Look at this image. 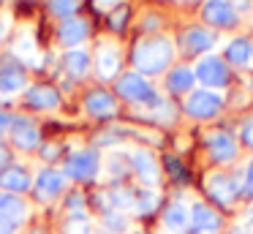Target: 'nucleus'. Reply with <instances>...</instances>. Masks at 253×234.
Masks as SVG:
<instances>
[{
	"mask_svg": "<svg viewBox=\"0 0 253 234\" xmlns=\"http://www.w3.org/2000/svg\"><path fill=\"white\" fill-rule=\"evenodd\" d=\"M171 57H174V47L164 36L142 38L133 47V65L139 74H161L171 63Z\"/></svg>",
	"mask_w": 253,
	"mask_h": 234,
	"instance_id": "obj_1",
	"label": "nucleus"
},
{
	"mask_svg": "<svg viewBox=\"0 0 253 234\" xmlns=\"http://www.w3.org/2000/svg\"><path fill=\"white\" fill-rule=\"evenodd\" d=\"M117 93H120L126 101H133V103H158V95H155L153 85H150L139 71L123 74L120 79H117Z\"/></svg>",
	"mask_w": 253,
	"mask_h": 234,
	"instance_id": "obj_2",
	"label": "nucleus"
},
{
	"mask_svg": "<svg viewBox=\"0 0 253 234\" xmlns=\"http://www.w3.org/2000/svg\"><path fill=\"white\" fill-rule=\"evenodd\" d=\"M98 169H101V161H98V152L95 150H79V152H71L66 158V174L74 180H95L98 177Z\"/></svg>",
	"mask_w": 253,
	"mask_h": 234,
	"instance_id": "obj_3",
	"label": "nucleus"
},
{
	"mask_svg": "<svg viewBox=\"0 0 253 234\" xmlns=\"http://www.w3.org/2000/svg\"><path fill=\"white\" fill-rule=\"evenodd\" d=\"M220 106H223V98H220L215 90H207V87L191 93L188 101H185V112L191 114V117H199V120L215 117V114L220 112Z\"/></svg>",
	"mask_w": 253,
	"mask_h": 234,
	"instance_id": "obj_4",
	"label": "nucleus"
},
{
	"mask_svg": "<svg viewBox=\"0 0 253 234\" xmlns=\"http://www.w3.org/2000/svg\"><path fill=\"white\" fill-rule=\"evenodd\" d=\"M202 16H204V22L212 25V27H234L237 22H240L237 8L229 0H207V3L202 5Z\"/></svg>",
	"mask_w": 253,
	"mask_h": 234,
	"instance_id": "obj_5",
	"label": "nucleus"
},
{
	"mask_svg": "<svg viewBox=\"0 0 253 234\" xmlns=\"http://www.w3.org/2000/svg\"><path fill=\"white\" fill-rule=\"evenodd\" d=\"M196 79L202 82L207 90H215V87H223L229 82V68L220 57H204L202 63L196 65Z\"/></svg>",
	"mask_w": 253,
	"mask_h": 234,
	"instance_id": "obj_6",
	"label": "nucleus"
},
{
	"mask_svg": "<svg viewBox=\"0 0 253 234\" xmlns=\"http://www.w3.org/2000/svg\"><path fill=\"white\" fill-rule=\"evenodd\" d=\"M63 188H66V174L57 172V169H44V172L36 177V183H33L36 199H41V201L57 199V196L63 193Z\"/></svg>",
	"mask_w": 253,
	"mask_h": 234,
	"instance_id": "obj_7",
	"label": "nucleus"
},
{
	"mask_svg": "<svg viewBox=\"0 0 253 234\" xmlns=\"http://www.w3.org/2000/svg\"><path fill=\"white\" fill-rule=\"evenodd\" d=\"M204 144L210 150V158L218 163H226V161H234L237 158V141L229 131H212V134H207Z\"/></svg>",
	"mask_w": 253,
	"mask_h": 234,
	"instance_id": "obj_8",
	"label": "nucleus"
},
{
	"mask_svg": "<svg viewBox=\"0 0 253 234\" xmlns=\"http://www.w3.org/2000/svg\"><path fill=\"white\" fill-rule=\"evenodd\" d=\"M207 193L212 196L218 204H234L237 193H240V185H237V180L231 177V174H212V177H207Z\"/></svg>",
	"mask_w": 253,
	"mask_h": 234,
	"instance_id": "obj_9",
	"label": "nucleus"
},
{
	"mask_svg": "<svg viewBox=\"0 0 253 234\" xmlns=\"http://www.w3.org/2000/svg\"><path fill=\"white\" fill-rule=\"evenodd\" d=\"M131 166L133 172H136V177L142 180L144 185H155L161 180V169H158V161H155V155L150 150H133L131 152Z\"/></svg>",
	"mask_w": 253,
	"mask_h": 234,
	"instance_id": "obj_10",
	"label": "nucleus"
},
{
	"mask_svg": "<svg viewBox=\"0 0 253 234\" xmlns=\"http://www.w3.org/2000/svg\"><path fill=\"white\" fill-rule=\"evenodd\" d=\"M25 65L17 60H6L0 65V95H14L25 87Z\"/></svg>",
	"mask_w": 253,
	"mask_h": 234,
	"instance_id": "obj_11",
	"label": "nucleus"
},
{
	"mask_svg": "<svg viewBox=\"0 0 253 234\" xmlns=\"http://www.w3.org/2000/svg\"><path fill=\"white\" fill-rule=\"evenodd\" d=\"M84 109H87V114H93V117L106 120V117H115L117 114V101H115V95H109L106 90H90L87 95H84Z\"/></svg>",
	"mask_w": 253,
	"mask_h": 234,
	"instance_id": "obj_12",
	"label": "nucleus"
},
{
	"mask_svg": "<svg viewBox=\"0 0 253 234\" xmlns=\"http://www.w3.org/2000/svg\"><path fill=\"white\" fill-rule=\"evenodd\" d=\"M215 44V33H210L207 27H188L180 38V47L185 54H202L207 49H212Z\"/></svg>",
	"mask_w": 253,
	"mask_h": 234,
	"instance_id": "obj_13",
	"label": "nucleus"
},
{
	"mask_svg": "<svg viewBox=\"0 0 253 234\" xmlns=\"http://www.w3.org/2000/svg\"><path fill=\"white\" fill-rule=\"evenodd\" d=\"M87 33H90L87 22H84V19H79V16H68V19H63V22H60V30H57V38H60V44H63V47L77 49L79 44H82L84 38H87Z\"/></svg>",
	"mask_w": 253,
	"mask_h": 234,
	"instance_id": "obj_14",
	"label": "nucleus"
},
{
	"mask_svg": "<svg viewBox=\"0 0 253 234\" xmlns=\"http://www.w3.org/2000/svg\"><path fill=\"white\" fill-rule=\"evenodd\" d=\"M25 103L33 109H57L60 106V93L52 85H33L28 93H25Z\"/></svg>",
	"mask_w": 253,
	"mask_h": 234,
	"instance_id": "obj_15",
	"label": "nucleus"
},
{
	"mask_svg": "<svg viewBox=\"0 0 253 234\" xmlns=\"http://www.w3.org/2000/svg\"><path fill=\"white\" fill-rule=\"evenodd\" d=\"M11 141L17 147H22V150H33V147H39L41 134L28 117H17L11 123Z\"/></svg>",
	"mask_w": 253,
	"mask_h": 234,
	"instance_id": "obj_16",
	"label": "nucleus"
},
{
	"mask_svg": "<svg viewBox=\"0 0 253 234\" xmlns=\"http://www.w3.org/2000/svg\"><path fill=\"white\" fill-rule=\"evenodd\" d=\"M191 226L202 234H215V229L220 226V215L212 207L204 204V201H196L191 207Z\"/></svg>",
	"mask_w": 253,
	"mask_h": 234,
	"instance_id": "obj_17",
	"label": "nucleus"
},
{
	"mask_svg": "<svg viewBox=\"0 0 253 234\" xmlns=\"http://www.w3.org/2000/svg\"><path fill=\"white\" fill-rule=\"evenodd\" d=\"M30 185H33V180H30L28 169L22 166H6L0 172V188L8 193H25Z\"/></svg>",
	"mask_w": 253,
	"mask_h": 234,
	"instance_id": "obj_18",
	"label": "nucleus"
},
{
	"mask_svg": "<svg viewBox=\"0 0 253 234\" xmlns=\"http://www.w3.org/2000/svg\"><path fill=\"white\" fill-rule=\"evenodd\" d=\"M95 71H98L101 79H112V76L120 71V52H117V47L104 44V47L98 49V57H95Z\"/></svg>",
	"mask_w": 253,
	"mask_h": 234,
	"instance_id": "obj_19",
	"label": "nucleus"
},
{
	"mask_svg": "<svg viewBox=\"0 0 253 234\" xmlns=\"http://www.w3.org/2000/svg\"><path fill=\"white\" fill-rule=\"evenodd\" d=\"M0 215H6V218H11L14 223H19L28 215V204H25L17 193H0Z\"/></svg>",
	"mask_w": 253,
	"mask_h": 234,
	"instance_id": "obj_20",
	"label": "nucleus"
},
{
	"mask_svg": "<svg viewBox=\"0 0 253 234\" xmlns=\"http://www.w3.org/2000/svg\"><path fill=\"white\" fill-rule=\"evenodd\" d=\"M164 223L169 229H174V232H180V229H185L188 223H191V210H188L182 201H171L164 210Z\"/></svg>",
	"mask_w": 253,
	"mask_h": 234,
	"instance_id": "obj_21",
	"label": "nucleus"
},
{
	"mask_svg": "<svg viewBox=\"0 0 253 234\" xmlns=\"http://www.w3.org/2000/svg\"><path fill=\"white\" fill-rule=\"evenodd\" d=\"M63 65H66V71L74 76V79H79V76L87 74L90 57H87V52H82V49H71V52H66V57H63Z\"/></svg>",
	"mask_w": 253,
	"mask_h": 234,
	"instance_id": "obj_22",
	"label": "nucleus"
},
{
	"mask_svg": "<svg viewBox=\"0 0 253 234\" xmlns=\"http://www.w3.org/2000/svg\"><path fill=\"white\" fill-rule=\"evenodd\" d=\"M193 82H196V74H193L191 68H185V65H180V68H174L169 74L166 87H169L171 93H188L193 87Z\"/></svg>",
	"mask_w": 253,
	"mask_h": 234,
	"instance_id": "obj_23",
	"label": "nucleus"
},
{
	"mask_svg": "<svg viewBox=\"0 0 253 234\" xmlns=\"http://www.w3.org/2000/svg\"><path fill=\"white\" fill-rule=\"evenodd\" d=\"M226 57L234 65H245L248 60H251V41H248V38H234V41L226 47Z\"/></svg>",
	"mask_w": 253,
	"mask_h": 234,
	"instance_id": "obj_24",
	"label": "nucleus"
},
{
	"mask_svg": "<svg viewBox=\"0 0 253 234\" xmlns=\"http://www.w3.org/2000/svg\"><path fill=\"white\" fill-rule=\"evenodd\" d=\"M133 204H136V210L142 212V215H150V212L158 207V193H155V190H139V193L133 196Z\"/></svg>",
	"mask_w": 253,
	"mask_h": 234,
	"instance_id": "obj_25",
	"label": "nucleus"
},
{
	"mask_svg": "<svg viewBox=\"0 0 253 234\" xmlns=\"http://www.w3.org/2000/svg\"><path fill=\"white\" fill-rule=\"evenodd\" d=\"M49 11L55 16H60V19H68V16H74L77 14V8H79V0H49Z\"/></svg>",
	"mask_w": 253,
	"mask_h": 234,
	"instance_id": "obj_26",
	"label": "nucleus"
},
{
	"mask_svg": "<svg viewBox=\"0 0 253 234\" xmlns=\"http://www.w3.org/2000/svg\"><path fill=\"white\" fill-rule=\"evenodd\" d=\"M104 226L109 229L112 234H123L128 229V218L117 210H109V212H104Z\"/></svg>",
	"mask_w": 253,
	"mask_h": 234,
	"instance_id": "obj_27",
	"label": "nucleus"
},
{
	"mask_svg": "<svg viewBox=\"0 0 253 234\" xmlns=\"http://www.w3.org/2000/svg\"><path fill=\"white\" fill-rule=\"evenodd\" d=\"M66 234H90V223L84 218V212H71L66 223Z\"/></svg>",
	"mask_w": 253,
	"mask_h": 234,
	"instance_id": "obj_28",
	"label": "nucleus"
},
{
	"mask_svg": "<svg viewBox=\"0 0 253 234\" xmlns=\"http://www.w3.org/2000/svg\"><path fill=\"white\" fill-rule=\"evenodd\" d=\"M17 54H19V60H33L36 57V47H33V38L30 36H25V38H19L17 41Z\"/></svg>",
	"mask_w": 253,
	"mask_h": 234,
	"instance_id": "obj_29",
	"label": "nucleus"
},
{
	"mask_svg": "<svg viewBox=\"0 0 253 234\" xmlns=\"http://www.w3.org/2000/svg\"><path fill=\"white\" fill-rule=\"evenodd\" d=\"M240 136H242V144H245V147H251V150H253V114H251V117H245V120H242Z\"/></svg>",
	"mask_w": 253,
	"mask_h": 234,
	"instance_id": "obj_30",
	"label": "nucleus"
},
{
	"mask_svg": "<svg viewBox=\"0 0 253 234\" xmlns=\"http://www.w3.org/2000/svg\"><path fill=\"white\" fill-rule=\"evenodd\" d=\"M126 19H128V8H117L115 14H112V27H115V30H123Z\"/></svg>",
	"mask_w": 253,
	"mask_h": 234,
	"instance_id": "obj_31",
	"label": "nucleus"
},
{
	"mask_svg": "<svg viewBox=\"0 0 253 234\" xmlns=\"http://www.w3.org/2000/svg\"><path fill=\"white\" fill-rule=\"evenodd\" d=\"M6 166H11V150L0 141V172H3Z\"/></svg>",
	"mask_w": 253,
	"mask_h": 234,
	"instance_id": "obj_32",
	"label": "nucleus"
},
{
	"mask_svg": "<svg viewBox=\"0 0 253 234\" xmlns=\"http://www.w3.org/2000/svg\"><path fill=\"white\" fill-rule=\"evenodd\" d=\"M11 123H14V117L6 112V109H0V134H6V131H11Z\"/></svg>",
	"mask_w": 253,
	"mask_h": 234,
	"instance_id": "obj_33",
	"label": "nucleus"
},
{
	"mask_svg": "<svg viewBox=\"0 0 253 234\" xmlns=\"http://www.w3.org/2000/svg\"><path fill=\"white\" fill-rule=\"evenodd\" d=\"M245 193L253 196V161L245 166Z\"/></svg>",
	"mask_w": 253,
	"mask_h": 234,
	"instance_id": "obj_34",
	"label": "nucleus"
},
{
	"mask_svg": "<svg viewBox=\"0 0 253 234\" xmlns=\"http://www.w3.org/2000/svg\"><path fill=\"white\" fill-rule=\"evenodd\" d=\"M14 226H17V223H14L11 218L0 215V234H14Z\"/></svg>",
	"mask_w": 253,
	"mask_h": 234,
	"instance_id": "obj_35",
	"label": "nucleus"
},
{
	"mask_svg": "<svg viewBox=\"0 0 253 234\" xmlns=\"http://www.w3.org/2000/svg\"><path fill=\"white\" fill-rule=\"evenodd\" d=\"M112 174H115V177H120V174H126V163H123V161H117V155L112 158Z\"/></svg>",
	"mask_w": 253,
	"mask_h": 234,
	"instance_id": "obj_36",
	"label": "nucleus"
},
{
	"mask_svg": "<svg viewBox=\"0 0 253 234\" xmlns=\"http://www.w3.org/2000/svg\"><path fill=\"white\" fill-rule=\"evenodd\" d=\"M8 25H11V22H8V16H0V41L6 38V33H8Z\"/></svg>",
	"mask_w": 253,
	"mask_h": 234,
	"instance_id": "obj_37",
	"label": "nucleus"
},
{
	"mask_svg": "<svg viewBox=\"0 0 253 234\" xmlns=\"http://www.w3.org/2000/svg\"><path fill=\"white\" fill-rule=\"evenodd\" d=\"M115 3H117V0H95V5H98V8H112Z\"/></svg>",
	"mask_w": 253,
	"mask_h": 234,
	"instance_id": "obj_38",
	"label": "nucleus"
},
{
	"mask_svg": "<svg viewBox=\"0 0 253 234\" xmlns=\"http://www.w3.org/2000/svg\"><path fill=\"white\" fill-rule=\"evenodd\" d=\"M30 234H46V232H44V229H33Z\"/></svg>",
	"mask_w": 253,
	"mask_h": 234,
	"instance_id": "obj_39",
	"label": "nucleus"
},
{
	"mask_svg": "<svg viewBox=\"0 0 253 234\" xmlns=\"http://www.w3.org/2000/svg\"><path fill=\"white\" fill-rule=\"evenodd\" d=\"M231 234H245V232H242V229H234V232H231Z\"/></svg>",
	"mask_w": 253,
	"mask_h": 234,
	"instance_id": "obj_40",
	"label": "nucleus"
},
{
	"mask_svg": "<svg viewBox=\"0 0 253 234\" xmlns=\"http://www.w3.org/2000/svg\"><path fill=\"white\" fill-rule=\"evenodd\" d=\"M251 63H253V44H251Z\"/></svg>",
	"mask_w": 253,
	"mask_h": 234,
	"instance_id": "obj_41",
	"label": "nucleus"
},
{
	"mask_svg": "<svg viewBox=\"0 0 253 234\" xmlns=\"http://www.w3.org/2000/svg\"><path fill=\"white\" fill-rule=\"evenodd\" d=\"M245 234H253V232H245Z\"/></svg>",
	"mask_w": 253,
	"mask_h": 234,
	"instance_id": "obj_42",
	"label": "nucleus"
}]
</instances>
